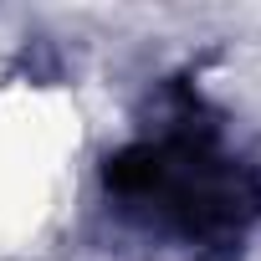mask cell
<instances>
[{"instance_id": "6da1fadb", "label": "cell", "mask_w": 261, "mask_h": 261, "mask_svg": "<svg viewBox=\"0 0 261 261\" xmlns=\"http://www.w3.org/2000/svg\"><path fill=\"white\" fill-rule=\"evenodd\" d=\"M77 108L51 87H16L0 97V241H36L72 190Z\"/></svg>"}]
</instances>
